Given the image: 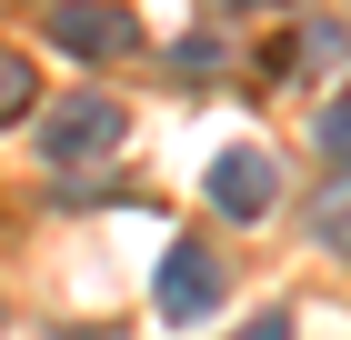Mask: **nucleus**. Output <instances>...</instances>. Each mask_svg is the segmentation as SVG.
Returning <instances> with one entry per match:
<instances>
[{
	"instance_id": "nucleus-1",
	"label": "nucleus",
	"mask_w": 351,
	"mask_h": 340,
	"mask_svg": "<svg viewBox=\"0 0 351 340\" xmlns=\"http://www.w3.org/2000/svg\"><path fill=\"white\" fill-rule=\"evenodd\" d=\"M121 151V101L110 90H71V101L40 120V160L51 170H90V160H110Z\"/></svg>"
},
{
	"instance_id": "nucleus-2",
	"label": "nucleus",
	"mask_w": 351,
	"mask_h": 340,
	"mask_svg": "<svg viewBox=\"0 0 351 340\" xmlns=\"http://www.w3.org/2000/svg\"><path fill=\"white\" fill-rule=\"evenodd\" d=\"M221 290H231V270H221L201 240H171V250H161V320H181V330H191V320H211Z\"/></svg>"
},
{
	"instance_id": "nucleus-3",
	"label": "nucleus",
	"mask_w": 351,
	"mask_h": 340,
	"mask_svg": "<svg viewBox=\"0 0 351 340\" xmlns=\"http://www.w3.org/2000/svg\"><path fill=\"white\" fill-rule=\"evenodd\" d=\"M40 30H51L71 60H121V51L141 40L131 10H110V0H51V10H40Z\"/></svg>"
},
{
	"instance_id": "nucleus-4",
	"label": "nucleus",
	"mask_w": 351,
	"mask_h": 340,
	"mask_svg": "<svg viewBox=\"0 0 351 340\" xmlns=\"http://www.w3.org/2000/svg\"><path fill=\"white\" fill-rule=\"evenodd\" d=\"M271 190H281V170H271L261 151H221L211 160V210H221V220H261Z\"/></svg>"
},
{
	"instance_id": "nucleus-5",
	"label": "nucleus",
	"mask_w": 351,
	"mask_h": 340,
	"mask_svg": "<svg viewBox=\"0 0 351 340\" xmlns=\"http://www.w3.org/2000/svg\"><path fill=\"white\" fill-rule=\"evenodd\" d=\"M311 240L351 261V170H331V181H322V200H311Z\"/></svg>"
},
{
	"instance_id": "nucleus-6",
	"label": "nucleus",
	"mask_w": 351,
	"mask_h": 340,
	"mask_svg": "<svg viewBox=\"0 0 351 340\" xmlns=\"http://www.w3.org/2000/svg\"><path fill=\"white\" fill-rule=\"evenodd\" d=\"M30 90H40V70H30L21 51H0V120H21V110H30Z\"/></svg>"
},
{
	"instance_id": "nucleus-7",
	"label": "nucleus",
	"mask_w": 351,
	"mask_h": 340,
	"mask_svg": "<svg viewBox=\"0 0 351 340\" xmlns=\"http://www.w3.org/2000/svg\"><path fill=\"white\" fill-rule=\"evenodd\" d=\"M322 151H331V160H351V80L331 90V110H322Z\"/></svg>"
},
{
	"instance_id": "nucleus-8",
	"label": "nucleus",
	"mask_w": 351,
	"mask_h": 340,
	"mask_svg": "<svg viewBox=\"0 0 351 340\" xmlns=\"http://www.w3.org/2000/svg\"><path fill=\"white\" fill-rule=\"evenodd\" d=\"M231 340H291V311H261V320H241Z\"/></svg>"
},
{
	"instance_id": "nucleus-9",
	"label": "nucleus",
	"mask_w": 351,
	"mask_h": 340,
	"mask_svg": "<svg viewBox=\"0 0 351 340\" xmlns=\"http://www.w3.org/2000/svg\"><path fill=\"white\" fill-rule=\"evenodd\" d=\"M221 10H281V0H221Z\"/></svg>"
}]
</instances>
